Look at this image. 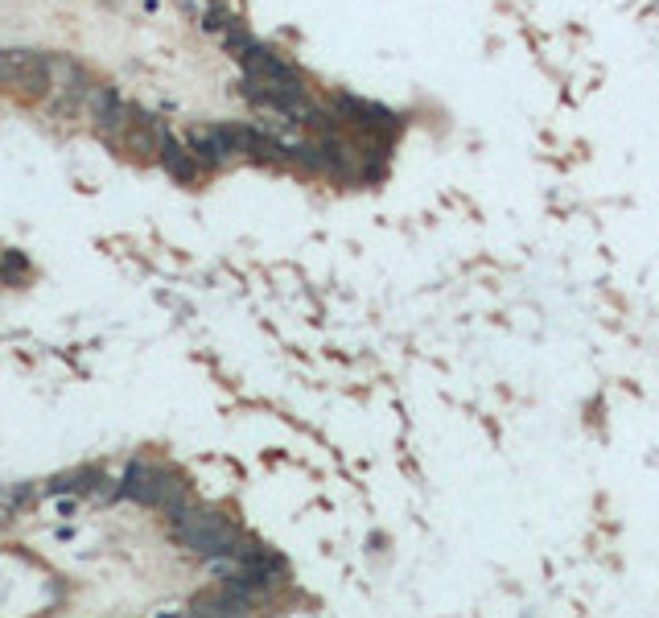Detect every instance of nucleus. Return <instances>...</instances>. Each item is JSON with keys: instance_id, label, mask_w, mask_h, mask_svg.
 <instances>
[{"instance_id": "1", "label": "nucleus", "mask_w": 659, "mask_h": 618, "mask_svg": "<svg viewBox=\"0 0 659 618\" xmlns=\"http://www.w3.org/2000/svg\"><path fill=\"white\" fill-rule=\"evenodd\" d=\"M169 524H173V536L198 557H231L239 548V528L223 520L219 511H202L186 503L178 511H169Z\"/></svg>"}, {"instance_id": "2", "label": "nucleus", "mask_w": 659, "mask_h": 618, "mask_svg": "<svg viewBox=\"0 0 659 618\" xmlns=\"http://www.w3.org/2000/svg\"><path fill=\"white\" fill-rule=\"evenodd\" d=\"M165 141H169V132L157 124V120H149V116H136L132 124H128V132L120 136V149L128 153V157H141V161H153V157H161V149H165Z\"/></svg>"}, {"instance_id": "3", "label": "nucleus", "mask_w": 659, "mask_h": 618, "mask_svg": "<svg viewBox=\"0 0 659 618\" xmlns=\"http://www.w3.org/2000/svg\"><path fill=\"white\" fill-rule=\"evenodd\" d=\"M165 478L169 470H157L149 462H132L124 474V495L145 503V507H161V491H165Z\"/></svg>"}, {"instance_id": "4", "label": "nucleus", "mask_w": 659, "mask_h": 618, "mask_svg": "<svg viewBox=\"0 0 659 618\" xmlns=\"http://www.w3.org/2000/svg\"><path fill=\"white\" fill-rule=\"evenodd\" d=\"M161 161H165V169H169V174L178 178V182H194V178H198V165H202V161L194 157V149L186 153L182 145H173V141H165Z\"/></svg>"}, {"instance_id": "5", "label": "nucleus", "mask_w": 659, "mask_h": 618, "mask_svg": "<svg viewBox=\"0 0 659 618\" xmlns=\"http://www.w3.org/2000/svg\"><path fill=\"white\" fill-rule=\"evenodd\" d=\"M42 54H29V50H9V54H0V87H13L33 62H38Z\"/></svg>"}]
</instances>
